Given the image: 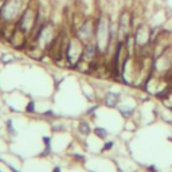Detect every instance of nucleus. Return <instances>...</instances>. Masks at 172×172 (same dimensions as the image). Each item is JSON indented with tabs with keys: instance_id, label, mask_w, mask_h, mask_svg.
I'll list each match as a JSON object with an SVG mask.
<instances>
[{
	"instance_id": "nucleus-4",
	"label": "nucleus",
	"mask_w": 172,
	"mask_h": 172,
	"mask_svg": "<svg viewBox=\"0 0 172 172\" xmlns=\"http://www.w3.org/2000/svg\"><path fill=\"white\" fill-rule=\"evenodd\" d=\"M79 129L82 130L85 134H87V133H90V126H89V124L87 122H85V121H82L81 122V125H79Z\"/></svg>"
},
{
	"instance_id": "nucleus-2",
	"label": "nucleus",
	"mask_w": 172,
	"mask_h": 172,
	"mask_svg": "<svg viewBox=\"0 0 172 172\" xmlns=\"http://www.w3.org/2000/svg\"><path fill=\"white\" fill-rule=\"evenodd\" d=\"M96 23H97V19L86 18L78 27H75V36L83 44L94 40V38H96Z\"/></svg>"
},
{
	"instance_id": "nucleus-8",
	"label": "nucleus",
	"mask_w": 172,
	"mask_h": 172,
	"mask_svg": "<svg viewBox=\"0 0 172 172\" xmlns=\"http://www.w3.org/2000/svg\"><path fill=\"white\" fill-rule=\"evenodd\" d=\"M54 172H61V169H59V168H54Z\"/></svg>"
},
{
	"instance_id": "nucleus-6",
	"label": "nucleus",
	"mask_w": 172,
	"mask_h": 172,
	"mask_svg": "<svg viewBox=\"0 0 172 172\" xmlns=\"http://www.w3.org/2000/svg\"><path fill=\"white\" fill-rule=\"evenodd\" d=\"M27 112H34V102H30V104H28Z\"/></svg>"
},
{
	"instance_id": "nucleus-3",
	"label": "nucleus",
	"mask_w": 172,
	"mask_h": 172,
	"mask_svg": "<svg viewBox=\"0 0 172 172\" xmlns=\"http://www.w3.org/2000/svg\"><path fill=\"white\" fill-rule=\"evenodd\" d=\"M105 100H106V104L109 106H116L117 105V102H118V97L116 96V94H112V93H109L108 96L105 97Z\"/></svg>"
},
{
	"instance_id": "nucleus-1",
	"label": "nucleus",
	"mask_w": 172,
	"mask_h": 172,
	"mask_svg": "<svg viewBox=\"0 0 172 172\" xmlns=\"http://www.w3.org/2000/svg\"><path fill=\"white\" fill-rule=\"evenodd\" d=\"M30 0H5L0 10V27L16 26V22L26 10Z\"/></svg>"
},
{
	"instance_id": "nucleus-9",
	"label": "nucleus",
	"mask_w": 172,
	"mask_h": 172,
	"mask_svg": "<svg viewBox=\"0 0 172 172\" xmlns=\"http://www.w3.org/2000/svg\"><path fill=\"white\" fill-rule=\"evenodd\" d=\"M11 169H12V172H19V171H16V169L14 168V167H11Z\"/></svg>"
},
{
	"instance_id": "nucleus-7",
	"label": "nucleus",
	"mask_w": 172,
	"mask_h": 172,
	"mask_svg": "<svg viewBox=\"0 0 172 172\" xmlns=\"http://www.w3.org/2000/svg\"><path fill=\"white\" fill-rule=\"evenodd\" d=\"M112 147H113V143L110 141V143H108V144L105 145V148H104V149H110V148H112Z\"/></svg>"
},
{
	"instance_id": "nucleus-5",
	"label": "nucleus",
	"mask_w": 172,
	"mask_h": 172,
	"mask_svg": "<svg viewBox=\"0 0 172 172\" xmlns=\"http://www.w3.org/2000/svg\"><path fill=\"white\" fill-rule=\"evenodd\" d=\"M94 132H96V134H97L98 137H105L108 133H106V130H104V129L101 128H96L94 129Z\"/></svg>"
}]
</instances>
